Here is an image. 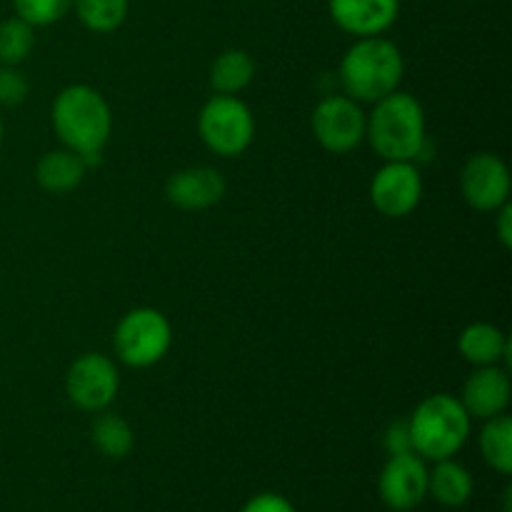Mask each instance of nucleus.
<instances>
[{"label": "nucleus", "instance_id": "1", "mask_svg": "<svg viewBox=\"0 0 512 512\" xmlns=\"http://www.w3.org/2000/svg\"><path fill=\"white\" fill-rule=\"evenodd\" d=\"M50 120L65 148L78 153L85 165L100 163L103 148L113 133V113L98 90L83 83L63 88L55 95Z\"/></svg>", "mask_w": 512, "mask_h": 512}, {"label": "nucleus", "instance_id": "2", "mask_svg": "<svg viewBox=\"0 0 512 512\" xmlns=\"http://www.w3.org/2000/svg\"><path fill=\"white\" fill-rule=\"evenodd\" d=\"M405 60L398 45L388 38H358L340 60V83L348 98L358 103H378L395 93L403 80Z\"/></svg>", "mask_w": 512, "mask_h": 512}, {"label": "nucleus", "instance_id": "3", "mask_svg": "<svg viewBox=\"0 0 512 512\" xmlns=\"http://www.w3.org/2000/svg\"><path fill=\"white\" fill-rule=\"evenodd\" d=\"M365 138L385 163L415 160L425 148L423 105L400 90L385 95L373 103V113L365 120Z\"/></svg>", "mask_w": 512, "mask_h": 512}, {"label": "nucleus", "instance_id": "4", "mask_svg": "<svg viewBox=\"0 0 512 512\" xmlns=\"http://www.w3.org/2000/svg\"><path fill=\"white\" fill-rule=\"evenodd\" d=\"M470 420L473 418L465 413L458 398L448 393L430 395L413 410L408 420L413 453L433 463L453 458L468 443Z\"/></svg>", "mask_w": 512, "mask_h": 512}, {"label": "nucleus", "instance_id": "5", "mask_svg": "<svg viewBox=\"0 0 512 512\" xmlns=\"http://www.w3.org/2000/svg\"><path fill=\"white\" fill-rule=\"evenodd\" d=\"M198 133L220 158H238L255 138L253 110L235 95H215L198 115Z\"/></svg>", "mask_w": 512, "mask_h": 512}, {"label": "nucleus", "instance_id": "6", "mask_svg": "<svg viewBox=\"0 0 512 512\" xmlns=\"http://www.w3.org/2000/svg\"><path fill=\"white\" fill-rule=\"evenodd\" d=\"M173 343L168 318L155 308H135L120 318L113 345L118 358L130 368H150L160 363Z\"/></svg>", "mask_w": 512, "mask_h": 512}, {"label": "nucleus", "instance_id": "7", "mask_svg": "<svg viewBox=\"0 0 512 512\" xmlns=\"http://www.w3.org/2000/svg\"><path fill=\"white\" fill-rule=\"evenodd\" d=\"M120 388V375L113 360L103 353H85L70 365L65 375V393L75 408L85 413H103L110 408Z\"/></svg>", "mask_w": 512, "mask_h": 512}, {"label": "nucleus", "instance_id": "8", "mask_svg": "<svg viewBox=\"0 0 512 512\" xmlns=\"http://www.w3.org/2000/svg\"><path fill=\"white\" fill-rule=\"evenodd\" d=\"M365 120L358 100L348 95H328L313 110V135L328 153L343 155L358 148L365 140Z\"/></svg>", "mask_w": 512, "mask_h": 512}, {"label": "nucleus", "instance_id": "9", "mask_svg": "<svg viewBox=\"0 0 512 512\" xmlns=\"http://www.w3.org/2000/svg\"><path fill=\"white\" fill-rule=\"evenodd\" d=\"M460 190L470 208L495 213L510 198V170L495 153H475L465 160Z\"/></svg>", "mask_w": 512, "mask_h": 512}, {"label": "nucleus", "instance_id": "10", "mask_svg": "<svg viewBox=\"0 0 512 512\" xmlns=\"http://www.w3.org/2000/svg\"><path fill=\"white\" fill-rule=\"evenodd\" d=\"M378 493L385 508L410 512L428 498V465L418 453L388 455L380 470Z\"/></svg>", "mask_w": 512, "mask_h": 512}, {"label": "nucleus", "instance_id": "11", "mask_svg": "<svg viewBox=\"0 0 512 512\" xmlns=\"http://www.w3.org/2000/svg\"><path fill=\"white\" fill-rule=\"evenodd\" d=\"M423 198V178L413 160H390L370 183V200L385 218H405Z\"/></svg>", "mask_w": 512, "mask_h": 512}, {"label": "nucleus", "instance_id": "12", "mask_svg": "<svg viewBox=\"0 0 512 512\" xmlns=\"http://www.w3.org/2000/svg\"><path fill=\"white\" fill-rule=\"evenodd\" d=\"M330 18L355 38L383 35L398 20L400 0H328Z\"/></svg>", "mask_w": 512, "mask_h": 512}, {"label": "nucleus", "instance_id": "13", "mask_svg": "<svg viewBox=\"0 0 512 512\" xmlns=\"http://www.w3.org/2000/svg\"><path fill=\"white\" fill-rule=\"evenodd\" d=\"M510 393L512 388L508 370L500 368V365H483L465 380L460 403H463L465 413L470 418L490 420L508 410Z\"/></svg>", "mask_w": 512, "mask_h": 512}, {"label": "nucleus", "instance_id": "14", "mask_svg": "<svg viewBox=\"0 0 512 512\" xmlns=\"http://www.w3.org/2000/svg\"><path fill=\"white\" fill-rule=\"evenodd\" d=\"M165 195L180 210H208L218 205L225 195V178L215 168L195 165L173 173L165 183Z\"/></svg>", "mask_w": 512, "mask_h": 512}, {"label": "nucleus", "instance_id": "15", "mask_svg": "<svg viewBox=\"0 0 512 512\" xmlns=\"http://www.w3.org/2000/svg\"><path fill=\"white\" fill-rule=\"evenodd\" d=\"M85 173H88L85 160L68 148L50 150L35 165V180H38L45 193L53 195H63L78 188L83 183Z\"/></svg>", "mask_w": 512, "mask_h": 512}, {"label": "nucleus", "instance_id": "16", "mask_svg": "<svg viewBox=\"0 0 512 512\" xmlns=\"http://www.w3.org/2000/svg\"><path fill=\"white\" fill-rule=\"evenodd\" d=\"M458 350L470 365H498L500 360H508L510 343L503 330L493 323H473L460 333Z\"/></svg>", "mask_w": 512, "mask_h": 512}, {"label": "nucleus", "instance_id": "17", "mask_svg": "<svg viewBox=\"0 0 512 512\" xmlns=\"http://www.w3.org/2000/svg\"><path fill=\"white\" fill-rule=\"evenodd\" d=\"M428 495L443 508H463L473 498V475L453 458L438 460L435 468L428 470Z\"/></svg>", "mask_w": 512, "mask_h": 512}, {"label": "nucleus", "instance_id": "18", "mask_svg": "<svg viewBox=\"0 0 512 512\" xmlns=\"http://www.w3.org/2000/svg\"><path fill=\"white\" fill-rule=\"evenodd\" d=\"M255 78L253 55L240 48L223 50L210 65V85L218 95H238Z\"/></svg>", "mask_w": 512, "mask_h": 512}, {"label": "nucleus", "instance_id": "19", "mask_svg": "<svg viewBox=\"0 0 512 512\" xmlns=\"http://www.w3.org/2000/svg\"><path fill=\"white\" fill-rule=\"evenodd\" d=\"M90 440L98 448V453L110 460L125 458L135 445V435L128 420L123 415L108 413V410H103L95 418L93 430H90Z\"/></svg>", "mask_w": 512, "mask_h": 512}, {"label": "nucleus", "instance_id": "20", "mask_svg": "<svg viewBox=\"0 0 512 512\" xmlns=\"http://www.w3.org/2000/svg\"><path fill=\"white\" fill-rule=\"evenodd\" d=\"M480 453L495 473H512V420L508 415L485 420V428L480 430Z\"/></svg>", "mask_w": 512, "mask_h": 512}, {"label": "nucleus", "instance_id": "21", "mask_svg": "<svg viewBox=\"0 0 512 512\" xmlns=\"http://www.w3.org/2000/svg\"><path fill=\"white\" fill-rule=\"evenodd\" d=\"M73 10L93 33H113L128 15V0H73Z\"/></svg>", "mask_w": 512, "mask_h": 512}, {"label": "nucleus", "instance_id": "22", "mask_svg": "<svg viewBox=\"0 0 512 512\" xmlns=\"http://www.w3.org/2000/svg\"><path fill=\"white\" fill-rule=\"evenodd\" d=\"M35 45L33 25L18 15L0 20V65H20Z\"/></svg>", "mask_w": 512, "mask_h": 512}, {"label": "nucleus", "instance_id": "23", "mask_svg": "<svg viewBox=\"0 0 512 512\" xmlns=\"http://www.w3.org/2000/svg\"><path fill=\"white\" fill-rule=\"evenodd\" d=\"M13 10L28 25L43 28L63 20L73 10V0H13Z\"/></svg>", "mask_w": 512, "mask_h": 512}, {"label": "nucleus", "instance_id": "24", "mask_svg": "<svg viewBox=\"0 0 512 512\" xmlns=\"http://www.w3.org/2000/svg\"><path fill=\"white\" fill-rule=\"evenodd\" d=\"M28 80L20 73L18 65H0V105L15 108L28 98Z\"/></svg>", "mask_w": 512, "mask_h": 512}, {"label": "nucleus", "instance_id": "25", "mask_svg": "<svg viewBox=\"0 0 512 512\" xmlns=\"http://www.w3.org/2000/svg\"><path fill=\"white\" fill-rule=\"evenodd\" d=\"M240 512H298L288 498L278 493H260L250 498Z\"/></svg>", "mask_w": 512, "mask_h": 512}, {"label": "nucleus", "instance_id": "26", "mask_svg": "<svg viewBox=\"0 0 512 512\" xmlns=\"http://www.w3.org/2000/svg\"><path fill=\"white\" fill-rule=\"evenodd\" d=\"M383 445H385V450H388V455L413 453V443H410L408 420H400V423L390 425V428L385 430Z\"/></svg>", "mask_w": 512, "mask_h": 512}, {"label": "nucleus", "instance_id": "27", "mask_svg": "<svg viewBox=\"0 0 512 512\" xmlns=\"http://www.w3.org/2000/svg\"><path fill=\"white\" fill-rule=\"evenodd\" d=\"M495 213H498V225H495V228H498L500 243H503V248L510 250L512 248V205L505 203L503 208H498Z\"/></svg>", "mask_w": 512, "mask_h": 512}, {"label": "nucleus", "instance_id": "28", "mask_svg": "<svg viewBox=\"0 0 512 512\" xmlns=\"http://www.w3.org/2000/svg\"><path fill=\"white\" fill-rule=\"evenodd\" d=\"M3 135H5V128H3V120H0V148H3Z\"/></svg>", "mask_w": 512, "mask_h": 512}]
</instances>
